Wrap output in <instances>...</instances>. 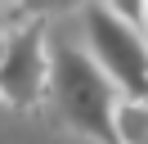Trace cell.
Segmentation results:
<instances>
[{"label": "cell", "mask_w": 148, "mask_h": 144, "mask_svg": "<svg viewBox=\"0 0 148 144\" xmlns=\"http://www.w3.org/2000/svg\"><path fill=\"white\" fill-rule=\"evenodd\" d=\"M103 5H108L112 14H121V18H130V23L144 27V0H103Z\"/></svg>", "instance_id": "8992f818"}, {"label": "cell", "mask_w": 148, "mask_h": 144, "mask_svg": "<svg viewBox=\"0 0 148 144\" xmlns=\"http://www.w3.org/2000/svg\"><path fill=\"white\" fill-rule=\"evenodd\" d=\"M49 86V41L45 27L27 23L5 32V59H0V104L9 108H32L45 99Z\"/></svg>", "instance_id": "3957f363"}, {"label": "cell", "mask_w": 148, "mask_h": 144, "mask_svg": "<svg viewBox=\"0 0 148 144\" xmlns=\"http://www.w3.org/2000/svg\"><path fill=\"white\" fill-rule=\"evenodd\" d=\"M112 144H148V95H117Z\"/></svg>", "instance_id": "277c9868"}, {"label": "cell", "mask_w": 148, "mask_h": 144, "mask_svg": "<svg viewBox=\"0 0 148 144\" xmlns=\"http://www.w3.org/2000/svg\"><path fill=\"white\" fill-rule=\"evenodd\" d=\"M81 32L90 59L121 95H148V32L139 23L112 14L103 0H90L81 5Z\"/></svg>", "instance_id": "7a4b0ae2"}, {"label": "cell", "mask_w": 148, "mask_h": 144, "mask_svg": "<svg viewBox=\"0 0 148 144\" xmlns=\"http://www.w3.org/2000/svg\"><path fill=\"white\" fill-rule=\"evenodd\" d=\"M90 5V0H14V9H23L27 18H49V14H72V9Z\"/></svg>", "instance_id": "5b68a950"}, {"label": "cell", "mask_w": 148, "mask_h": 144, "mask_svg": "<svg viewBox=\"0 0 148 144\" xmlns=\"http://www.w3.org/2000/svg\"><path fill=\"white\" fill-rule=\"evenodd\" d=\"M0 9H14V0H0Z\"/></svg>", "instance_id": "9c48e42d"}, {"label": "cell", "mask_w": 148, "mask_h": 144, "mask_svg": "<svg viewBox=\"0 0 148 144\" xmlns=\"http://www.w3.org/2000/svg\"><path fill=\"white\" fill-rule=\"evenodd\" d=\"M0 59H5V32H0Z\"/></svg>", "instance_id": "ba28073f"}, {"label": "cell", "mask_w": 148, "mask_h": 144, "mask_svg": "<svg viewBox=\"0 0 148 144\" xmlns=\"http://www.w3.org/2000/svg\"><path fill=\"white\" fill-rule=\"evenodd\" d=\"M58 117L76 135L94 144H112V104L121 90L108 81V72L90 59L85 45H49V86Z\"/></svg>", "instance_id": "6da1fadb"}, {"label": "cell", "mask_w": 148, "mask_h": 144, "mask_svg": "<svg viewBox=\"0 0 148 144\" xmlns=\"http://www.w3.org/2000/svg\"><path fill=\"white\" fill-rule=\"evenodd\" d=\"M144 32H148V0H144Z\"/></svg>", "instance_id": "52a82bcc"}]
</instances>
